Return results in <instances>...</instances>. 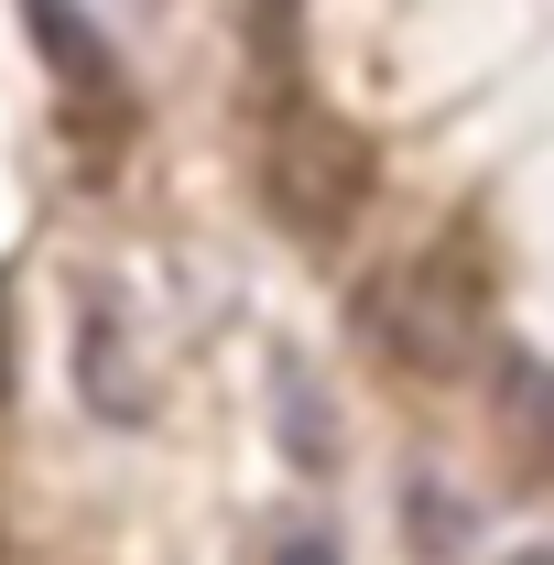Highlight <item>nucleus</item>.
Segmentation results:
<instances>
[{
    "label": "nucleus",
    "instance_id": "obj_7",
    "mask_svg": "<svg viewBox=\"0 0 554 565\" xmlns=\"http://www.w3.org/2000/svg\"><path fill=\"white\" fill-rule=\"evenodd\" d=\"M283 565H338V555H327V544H294V555H283Z\"/></svg>",
    "mask_w": 554,
    "mask_h": 565
},
{
    "label": "nucleus",
    "instance_id": "obj_3",
    "mask_svg": "<svg viewBox=\"0 0 554 565\" xmlns=\"http://www.w3.org/2000/svg\"><path fill=\"white\" fill-rule=\"evenodd\" d=\"M22 33H33V55L44 76L76 98V120H120V55H109V33L87 22V0H22Z\"/></svg>",
    "mask_w": 554,
    "mask_h": 565
},
{
    "label": "nucleus",
    "instance_id": "obj_2",
    "mask_svg": "<svg viewBox=\"0 0 554 565\" xmlns=\"http://www.w3.org/2000/svg\"><path fill=\"white\" fill-rule=\"evenodd\" d=\"M262 196H273V217L305 250H327V239H348V228L370 217L381 152H370V131L338 120L327 98H283L273 131H262Z\"/></svg>",
    "mask_w": 554,
    "mask_h": 565
},
{
    "label": "nucleus",
    "instance_id": "obj_5",
    "mask_svg": "<svg viewBox=\"0 0 554 565\" xmlns=\"http://www.w3.org/2000/svg\"><path fill=\"white\" fill-rule=\"evenodd\" d=\"M500 424H511V446H522L533 468H554V370L511 359V370H500Z\"/></svg>",
    "mask_w": 554,
    "mask_h": 565
},
{
    "label": "nucleus",
    "instance_id": "obj_1",
    "mask_svg": "<svg viewBox=\"0 0 554 565\" xmlns=\"http://www.w3.org/2000/svg\"><path fill=\"white\" fill-rule=\"evenodd\" d=\"M479 327H489V273H479L468 239H435V250L392 262V273L359 294V349L414 370V381H468Z\"/></svg>",
    "mask_w": 554,
    "mask_h": 565
},
{
    "label": "nucleus",
    "instance_id": "obj_4",
    "mask_svg": "<svg viewBox=\"0 0 554 565\" xmlns=\"http://www.w3.org/2000/svg\"><path fill=\"white\" fill-rule=\"evenodd\" d=\"M76 359H87V403L120 424V414H141V359L120 349V316L109 305H87V338H76Z\"/></svg>",
    "mask_w": 554,
    "mask_h": 565
},
{
    "label": "nucleus",
    "instance_id": "obj_6",
    "mask_svg": "<svg viewBox=\"0 0 554 565\" xmlns=\"http://www.w3.org/2000/svg\"><path fill=\"white\" fill-rule=\"evenodd\" d=\"M11 370H22V338H11V294H0V403H11Z\"/></svg>",
    "mask_w": 554,
    "mask_h": 565
}]
</instances>
